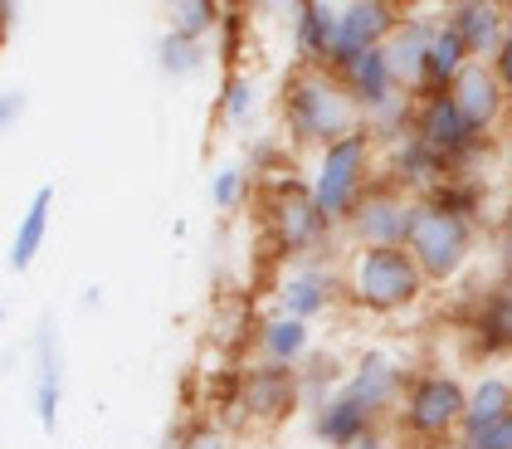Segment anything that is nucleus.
<instances>
[{"label":"nucleus","mask_w":512,"mask_h":449,"mask_svg":"<svg viewBox=\"0 0 512 449\" xmlns=\"http://www.w3.org/2000/svg\"><path fill=\"white\" fill-rule=\"evenodd\" d=\"M278 118H283L288 142H298V147H327L337 137H352L356 127H366L361 103L347 93L342 74L327 64H298L283 79Z\"/></svg>","instance_id":"nucleus-1"},{"label":"nucleus","mask_w":512,"mask_h":449,"mask_svg":"<svg viewBox=\"0 0 512 449\" xmlns=\"http://www.w3.org/2000/svg\"><path fill=\"white\" fill-rule=\"evenodd\" d=\"M259 205H264V230L278 259L298 264V259H317L332 245L337 220H327V210L317 205L313 186L298 176H264L259 186Z\"/></svg>","instance_id":"nucleus-2"},{"label":"nucleus","mask_w":512,"mask_h":449,"mask_svg":"<svg viewBox=\"0 0 512 449\" xmlns=\"http://www.w3.org/2000/svg\"><path fill=\"white\" fill-rule=\"evenodd\" d=\"M425 269L410 249H356L347 264V298L366 313H405L425 293Z\"/></svg>","instance_id":"nucleus-3"},{"label":"nucleus","mask_w":512,"mask_h":449,"mask_svg":"<svg viewBox=\"0 0 512 449\" xmlns=\"http://www.w3.org/2000/svg\"><path fill=\"white\" fill-rule=\"evenodd\" d=\"M371 157H376V137L366 127H356L352 137H337L327 147H317V162H313V196L317 205L327 210V220L347 225L361 196L371 191Z\"/></svg>","instance_id":"nucleus-4"},{"label":"nucleus","mask_w":512,"mask_h":449,"mask_svg":"<svg viewBox=\"0 0 512 449\" xmlns=\"http://www.w3.org/2000/svg\"><path fill=\"white\" fill-rule=\"evenodd\" d=\"M405 249L415 254V264L425 269V279L449 284V279L469 264V249H473L469 215L444 210L439 201H415V220H410V240H405Z\"/></svg>","instance_id":"nucleus-5"},{"label":"nucleus","mask_w":512,"mask_h":449,"mask_svg":"<svg viewBox=\"0 0 512 449\" xmlns=\"http://www.w3.org/2000/svg\"><path fill=\"white\" fill-rule=\"evenodd\" d=\"M464 410H469V386L434 371V376H415V381H410L400 425H405L410 440L444 445L454 430H464Z\"/></svg>","instance_id":"nucleus-6"},{"label":"nucleus","mask_w":512,"mask_h":449,"mask_svg":"<svg viewBox=\"0 0 512 449\" xmlns=\"http://www.w3.org/2000/svg\"><path fill=\"white\" fill-rule=\"evenodd\" d=\"M303 406V376L293 367H274V362H254L239 371L235 381V410L249 425H283L293 410Z\"/></svg>","instance_id":"nucleus-7"},{"label":"nucleus","mask_w":512,"mask_h":449,"mask_svg":"<svg viewBox=\"0 0 512 449\" xmlns=\"http://www.w3.org/2000/svg\"><path fill=\"white\" fill-rule=\"evenodd\" d=\"M410 220H415V201L400 186H371L347 215V235L356 240V249H405Z\"/></svg>","instance_id":"nucleus-8"},{"label":"nucleus","mask_w":512,"mask_h":449,"mask_svg":"<svg viewBox=\"0 0 512 449\" xmlns=\"http://www.w3.org/2000/svg\"><path fill=\"white\" fill-rule=\"evenodd\" d=\"M400 20H405V15L395 10L391 0H342V5H337V35H332L327 69H347L366 49H381Z\"/></svg>","instance_id":"nucleus-9"},{"label":"nucleus","mask_w":512,"mask_h":449,"mask_svg":"<svg viewBox=\"0 0 512 449\" xmlns=\"http://www.w3.org/2000/svg\"><path fill=\"white\" fill-rule=\"evenodd\" d=\"M35 381H30V401L44 435H59V410H64V347H59V323L44 313L35 332Z\"/></svg>","instance_id":"nucleus-10"},{"label":"nucleus","mask_w":512,"mask_h":449,"mask_svg":"<svg viewBox=\"0 0 512 449\" xmlns=\"http://www.w3.org/2000/svg\"><path fill=\"white\" fill-rule=\"evenodd\" d=\"M415 137L454 166V162H464L473 147H478V137H483V132H473V127L464 123V113L454 108V98H449V93H425V98L415 103Z\"/></svg>","instance_id":"nucleus-11"},{"label":"nucleus","mask_w":512,"mask_h":449,"mask_svg":"<svg viewBox=\"0 0 512 449\" xmlns=\"http://www.w3.org/2000/svg\"><path fill=\"white\" fill-rule=\"evenodd\" d=\"M337 298V279L317 264V259H298L278 274L274 284V308L288 313V318H303V323H317Z\"/></svg>","instance_id":"nucleus-12"},{"label":"nucleus","mask_w":512,"mask_h":449,"mask_svg":"<svg viewBox=\"0 0 512 449\" xmlns=\"http://www.w3.org/2000/svg\"><path fill=\"white\" fill-rule=\"evenodd\" d=\"M449 98H454V108L464 113V123L473 132H488V127L503 118V108H508V93H503V79H498V69L488 64V59H469L464 64V74L444 88Z\"/></svg>","instance_id":"nucleus-13"},{"label":"nucleus","mask_w":512,"mask_h":449,"mask_svg":"<svg viewBox=\"0 0 512 449\" xmlns=\"http://www.w3.org/2000/svg\"><path fill=\"white\" fill-rule=\"evenodd\" d=\"M434 30H439V20H430V15H405V20L391 30V40L381 44V49H386V59H391L395 83H400L405 93H420V88H425Z\"/></svg>","instance_id":"nucleus-14"},{"label":"nucleus","mask_w":512,"mask_h":449,"mask_svg":"<svg viewBox=\"0 0 512 449\" xmlns=\"http://www.w3.org/2000/svg\"><path fill=\"white\" fill-rule=\"evenodd\" d=\"M400 386H405V376H400V367H395L386 352H366V357L347 371V381H342V391H347L371 420H381V415L400 401Z\"/></svg>","instance_id":"nucleus-15"},{"label":"nucleus","mask_w":512,"mask_h":449,"mask_svg":"<svg viewBox=\"0 0 512 449\" xmlns=\"http://www.w3.org/2000/svg\"><path fill=\"white\" fill-rule=\"evenodd\" d=\"M449 25L459 30V40L469 44L473 59H493L503 40H508V10H503V0H459L454 10H449Z\"/></svg>","instance_id":"nucleus-16"},{"label":"nucleus","mask_w":512,"mask_h":449,"mask_svg":"<svg viewBox=\"0 0 512 449\" xmlns=\"http://www.w3.org/2000/svg\"><path fill=\"white\" fill-rule=\"evenodd\" d=\"M254 352L259 362H274V367H298L303 357H313V323L303 318H288V313H269L254 323Z\"/></svg>","instance_id":"nucleus-17"},{"label":"nucleus","mask_w":512,"mask_h":449,"mask_svg":"<svg viewBox=\"0 0 512 449\" xmlns=\"http://www.w3.org/2000/svg\"><path fill=\"white\" fill-rule=\"evenodd\" d=\"M288 25H293V59L298 64H327L332 59V35H337V5L332 0H303V10Z\"/></svg>","instance_id":"nucleus-18"},{"label":"nucleus","mask_w":512,"mask_h":449,"mask_svg":"<svg viewBox=\"0 0 512 449\" xmlns=\"http://www.w3.org/2000/svg\"><path fill=\"white\" fill-rule=\"evenodd\" d=\"M376 430V420L366 415V410L356 406L347 391H337L327 406H317L313 410V435L322 440L327 449H352V445H361L366 435Z\"/></svg>","instance_id":"nucleus-19"},{"label":"nucleus","mask_w":512,"mask_h":449,"mask_svg":"<svg viewBox=\"0 0 512 449\" xmlns=\"http://www.w3.org/2000/svg\"><path fill=\"white\" fill-rule=\"evenodd\" d=\"M337 74H342V83H347V93L361 103V113H376L386 98L405 93V88L395 83V74H391L386 49H366L361 59H352V64H347V69H337Z\"/></svg>","instance_id":"nucleus-20"},{"label":"nucleus","mask_w":512,"mask_h":449,"mask_svg":"<svg viewBox=\"0 0 512 449\" xmlns=\"http://www.w3.org/2000/svg\"><path fill=\"white\" fill-rule=\"evenodd\" d=\"M49 215H54V186H40L35 201L25 205V215H20L15 240H10V269H15V274L35 269V259H40V249H44V235H49Z\"/></svg>","instance_id":"nucleus-21"},{"label":"nucleus","mask_w":512,"mask_h":449,"mask_svg":"<svg viewBox=\"0 0 512 449\" xmlns=\"http://www.w3.org/2000/svg\"><path fill=\"white\" fill-rule=\"evenodd\" d=\"M215 118H220V127H230V132H249L254 127V118H259V83H254V74H244V69L225 74Z\"/></svg>","instance_id":"nucleus-22"},{"label":"nucleus","mask_w":512,"mask_h":449,"mask_svg":"<svg viewBox=\"0 0 512 449\" xmlns=\"http://www.w3.org/2000/svg\"><path fill=\"white\" fill-rule=\"evenodd\" d=\"M512 415V381L508 376H483L469 386V410H464V435H478Z\"/></svg>","instance_id":"nucleus-23"},{"label":"nucleus","mask_w":512,"mask_h":449,"mask_svg":"<svg viewBox=\"0 0 512 449\" xmlns=\"http://www.w3.org/2000/svg\"><path fill=\"white\" fill-rule=\"evenodd\" d=\"M469 44L459 40V30L449 25V20H439V30H434V44H430V69H425V93H444L449 83L464 74V64H469Z\"/></svg>","instance_id":"nucleus-24"},{"label":"nucleus","mask_w":512,"mask_h":449,"mask_svg":"<svg viewBox=\"0 0 512 449\" xmlns=\"http://www.w3.org/2000/svg\"><path fill=\"white\" fill-rule=\"evenodd\" d=\"M161 20L176 35L191 40H210L225 25V0H161Z\"/></svg>","instance_id":"nucleus-25"},{"label":"nucleus","mask_w":512,"mask_h":449,"mask_svg":"<svg viewBox=\"0 0 512 449\" xmlns=\"http://www.w3.org/2000/svg\"><path fill=\"white\" fill-rule=\"evenodd\" d=\"M205 59H210L205 40L176 35V30H166L161 44H157V69L166 74V79H196L200 69H205Z\"/></svg>","instance_id":"nucleus-26"},{"label":"nucleus","mask_w":512,"mask_h":449,"mask_svg":"<svg viewBox=\"0 0 512 449\" xmlns=\"http://www.w3.org/2000/svg\"><path fill=\"white\" fill-rule=\"evenodd\" d=\"M249 191H254V171H249V162H220L215 166V176H210V205H215L220 215H235L239 205L249 201Z\"/></svg>","instance_id":"nucleus-27"},{"label":"nucleus","mask_w":512,"mask_h":449,"mask_svg":"<svg viewBox=\"0 0 512 449\" xmlns=\"http://www.w3.org/2000/svg\"><path fill=\"white\" fill-rule=\"evenodd\" d=\"M171 449H235V435L220 425V420H186L176 430Z\"/></svg>","instance_id":"nucleus-28"},{"label":"nucleus","mask_w":512,"mask_h":449,"mask_svg":"<svg viewBox=\"0 0 512 449\" xmlns=\"http://www.w3.org/2000/svg\"><path fill=\"white\" fill-rule=\"evenodd\" d=\"M483 332H488L498 347H512V293H503V298H493V303H488Z\"/></svg>","instance_id":"nucleus-29"},{"label":"nucleus","mask_w":512,"mask_h":449,"mask_svg":"<svg viewBox=\"0 0 512 449\" xmlns=\"http://www.w3.org/2000/svg\"><path fill=\"white\" fill-rule=\"evenodd\" d=\"M464 449H512V415L488 425V430H478V435H464Z\"/></svg>","instance_id":"nucleus-30"},{"label":"nucleus","mask_w":512,"mask_h":449,"mask_svg":"<svg viewBox=\"0 0 512 449\" xmlns=\"http://www.w3.org/2000/svg\"><path fill=\"white\" fill-rule=\"evenodd\" d=\"M20 118H25V93H20V88H5V93H0V137L20 123Z\"/></svg>","instance_id":"nucleus-31"},{"label":"nucleus","mask_w":512,"mask_h":449,"mask_svg":"<svg viewBox=\"0 0 512 449\" xmlns=\"http://www.w3.org/2000/svg\"><path fill=\"white\" fill-rule=\"evenodd\" d=\"M488 64L498 69V79H503V93H508V98H512V35H508V40H503V49H498V54H493Z\"/></svg>","instance_id":"nucleus-32"},{"label":"nucleus","mask_w":512,"mask_h":449,"mask_svg":"<svg viewBox=\"0 0 512 449\" xmlns=\"http://www.w3.org/2000/svg\"><path fill=\"white\" fill-rule=\"evenodd\" d=\"M254 10H264V15H274V20H293V15L303 10V0H254Z\"/></svg>","instance_id":"nucleus-33"},{"label":"nucleus","mask_w":512,"mask_h":449,"mask_svg":"<svg viewBox=\"0 0 512 449\" xmlns=\"http://www.w3.org/2000/svg\"><path fill=\"white\" fill-rule=\"evenodd\" d=\"M15 20H20V0H0V44L15 30Z\"/></svg>","instance_id":"nucleus-34"},{"label":"nucleus","mask_w":512,"mask_h":449,"mask_svg":"<svg viewBox=\"0 0 512 449\" xmlns=\"http://www.w3.org/2000/svg\"><path fill=\"white\" fill-rule=\"evenodd\" d=\"M98 303H103V288L93 284V288H83V308H88V313H93V308H98Z\"/></svg>","instance_id":"nucleus-35"},{"label":"nucleus","mask_w":512,"mask_h":449,"mask_svg":"<svg viewBox=\"0 0 512 449\" xmlns=\"http://www.w3.org/2000/svg\"><path fill=\"white\" fill-rule=\"evenodd\" d=\"M352 449H391V445H386V440H381V435H376V430H371V435H366V440H361V445H352Z\"/></svg>","instance_id":"nucleus-36"},{"label":"nucleus","mask_w":512,"mask_h":449,"mask_svg":"<svg viewBox=\"0 0 512 449\" xmlns=\"http://www.w3.org/2000/svg\"><path fill=\"white\" fill-rule=\"evenodd\" d=\"M503 230H508V240H512V201H508V215H503Z\"/></svg>","instance_id":"nucleus-37"},{"label":"nucleus","mask_w":512,"mask_h":449,"mask_svg":"<svg viewBox=\"0 0 512 449\" xmlns=\"http://www.w3.org/2000/svg\"><path fill=\"white\" fill-rule=\"evenodd\" d=\"M434 5H449V10H454V5H459V0H434Z\"/></svg>","instance_id":"nucleus-38"},{"label":"nucleus","mask_w":512,"mask_h":449,"mask_svg":"<svg viewBox=\"0 0 512 449\" xmlns=\"http://www.w3.org/2000/svg\"><path fill=\"white\" fill-rule=\"evenodd\" d=\"M430 449H464V445H430Z\"/></svg>","instance_id":"nucleus-39"},{"label":"nucleus","mask_w":512,"mask_h":449,"mask_svg":"<svg viewBox=\"0 0 512 449\" xmlns=\"http://www.w3.org/2000/svg\"><path fill=\"white\" fill-rule=\"evenodd\" d=\"M508 157H512V127H508Z\"/></svg>","instance_id":"nucleus-40"},{"label":"nucleus","mask_w":512,"mask_h":449,"mask_svg":"<svg viewBox=\"0 0 512 449\" xmlns=\"http://www.w3.org/2000/svg\"><path fill=\"white\" fill-rule=\"evenodd\" d=\"M0 323H5V303H0Z\"/></svg>","instance_id":"nucleus-41"}]
</instances>
